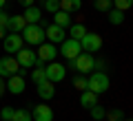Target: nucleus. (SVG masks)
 Returning <instances> with one entry per match:
<instances>
[{"label":"nucleus","instance_id":"nucleus-1","mask_svg":"<svg viewBox=\"0 0 133 121\" xmlns=\"http://www.w3.org/2000/svg\"><path fill=\"white\" fill-rule=\"evenodd\" d=\"M109 86H111V79H109V75L104 70H91L89 77H87V90H91L95 95L107 93Z\"/></svg>","mask_w":133,"mask_h":121},{"label":"nucleus","instance_id":"nucleus-2","mask_svg":"<svg viewBox=\"0 0 133 121\" xmlns=\"http://www.w3.org/2000/svg\"><path fill=\"white\" fill-rule=\"evenodd\" d=\"M20 35H22V42L29 44V46H40V44L47 40V37H44V29L40 27V24H27V27L20 31Z\"/></svg>","mask_w":133,"mask_h":121},{"label":"nucleus","instance_id":"nucleus-3","mask_svg":"<svg viewBox=\"0 0 133 121\" xmlns=\"http://www.w3.org/2000/svg\"><path fill=\"white\" fill-rule=\"evenodd\" d=\"M80 49H82V53H91V55L98 53L100 49H102V35L87 31L84 35L80 37Z\"/></svg>","mask_w":133,"mask_h":121},{"label":"nucleus","instance_id":"nucleus-4","mask_svg":"<svg viewBox=\"0 0 133 121\" xmlns=\"http://www.w3.org/2000/svg\"><path fill=\"white\" fill-rule=\"evenodd\" d=\"M60 55H64L66 60H76L78 55L82 53V49H80V40H73V37H64L60 42Z\"/></svg>","mask_w":133,"mask_h":121},{"label":"nucleus","instance_id":"nucleus-5","mask_svg":"<svg viewBox=\"0 0 133 121\" xmlns=\"http://www.w3.org/2000/svg\"><path fill=\"white\" fill-rule=\"evenodd\" d=\"M44 75H47V79L51 84H58V82H62L66 77V66L53 60V62H49V66H44Z\"/></svg>","mask_w":133,"mask_h":121},{"label":"nucleus","instance_id":"nucleus-6","mask_svg":"<svg viewBox=\"0 0 133 121\" xmlns=\"http://www.w3.org/2000/svg\"><path fill=\"white\" fill-rule=\"evenodd\" d=\"M20 73V64L16 55H2L0 57V77H11Z\"/></svg>","mask_w":133,"mask_h":121},{"label":"nucleus","instance_id":"nucleus-7","mask_svg":"<svg viewBox=\"0 0 133 121\" xmlns=\"http://www.w3.org/2000/svg\"><path fill=\"white\" fill-rule=\"evenodd\" d=\"M2 46H5V53H9V55L18 53L20 49L24 46L22 35H20V33H7V35L2 37Z\"/></svg>","mask_w":133,"mask_h":121},{"label":"nucleus","instance_id":"nucleus-8","mask_svg":"<svg viewBox=\"0 0 133 121\" xmlns=\"http://www.w3.org/2000/svg\"><path fill=\"white\" fill-rule=\"evenodd\" d=\"M73 70H78V73H82V75H89L91 70H93V55H91V53H80V55L73 60Z\"/></svg>","mask_w":133,"mask_h":121},{"label":"nucleus","instance_id":"nucleus-9","mask_svg":"<svg viewBox=\"0 0 133 121\" xmlns=\"http://www.w3.org/2000/svg\"><path fill=\"white\" fill-rule=\"evenodd\" d=\"M44 37H49V42L51 44H60L62 40L66 37V29H62V27H58V24H47L44 27Z\"/></svg>","mask_w":133,"mask_h":121},{"label":"nucleus","instance_id":"nucleus-10","mask_svg":"<svg viewBox=\"0 0 133 121\" xmlns=\"http://www.w3.org/2000/svg\"><path fill=\"white\" fill-rule=\"evenodd\" d=\"M5 88L9 90L11 95H22V93H24V88H27V82H24L22 75H11V77H7Z\"/></svg>","mask_w":133,"mask_h":121},{"label":"nucleus","instance_id":"nucleus-11","mask_svg":"<svg viewBox=\"0 0 133 121\" xmlns=\"http://www.w3.org/2000/svg\"><path fill=\"white\" fill-rule=\"evenodd\" d=\"M16 60H18V64H20V68H31L33 64H36V53L31 51V46H27V49H20L18 53H16Z\"/></svg>","mask_w":133,"mask_h":121},{"label":"nucleus","instance_id":"nucleus-12","mask_svg":"<svg viewBox=\"0 0 133 121\" xmlns=\"http://www.w3.org/2000/svg\"><path fill=\"white\" fill-rule=\"evenodd\" d=\"M36 55L47 64V62H53V60H56L58 49H56V44H51V42H42V44L38 46V53H36Z\"/></svg>","mask_w":133,"mask_h":121},{"label":"nucleus","instance_id":"nucleus-13","mask_svg":"<svg viewBox=\"0 0 133 121\" xmlns=\"http://www.w3.org/2000/svg\"><path fill=\"white\" fill-rule=\"evenodd\" d=\"M31 119L33 121H53V110L47 103H38V106L31 110Z\"/></svg>","mask_w":133,"mask_h":121},{"label":"nucleus","instance_id":"nucleus-14","mask_svg":"<svg viewBox=\"0 0 133 121\" xmlns=\"http://www.w3.org/2000/svg\"><path fill=\"white\" fill-rule=\"evenodd\" d=\"M22 18L27 20V24H38L40 20H42V9H38L36 5H31V7H24V13H22Z\"/></svg>","mask_w":133,"mask_h":121},{"label":"nucleus","instance_id":"nucleus-15","mask_svg":"<svg viewBox=\"0 0 133 121\" xmlns=\"http://www.w3.org/2000/svg\"><path fill=\"white\" fill-rule=\"evenodd\" d=\"M24 27H27V20L22 15H9V20H7V33H20Z\"/></svg>","mask_w":133,"mask_h":121},{"label":"nucleus","instance_id":"nucleus-16","mask_svg":"<svg viewBox=\"0 0 133 121\" xmlns=\"http://www.w3.org/2000/svg\"><path fill=\"white\" fill-rule=\"evenodd\" d=\"M38 86V95L40 99H44V101H49V99H53V95H56V88H53V84L49 82V79H44V82H40Z\"/></svg>","mask_w":133,"mask_h":121},{"label":"nucleus","instance_id":"nucleus-17","mask_svg":"<svg viewBox=\"0 0 133 121\" xmlns=\"http://www.w3.org/2000/svg\"><path fill=\"white\" fill-rule=\"evenodd\" d=\"M73 20H71V13H66V11H60L58 9L56 13H53V24H58V27H62V29H69V24H71Z\"/></svg>","mask_w":133,"mask_h":121},{"label":"nucleus","instance_id":"nucleus-18","mask_svg":"<svg viewBox=\"0 0 133 121\" xmlns=\"http://www.w3.org/2000/svg\"><path fill=\"white\" fill-rule=\"evenodd\" d=\"M60 5V11H66V13H73V11H80L82 0H58Z\"/></svg>","mask_w":133,"mask_h":121},{"label":"nucleus","instance_id":"nucleus-19","mask_svg":"<svg viewBox=\"0 0 133 121\" xmlns=\"http://www.w3.org/2000/svg\"><path fill=\"white\" fill-rule=\"evenodd\" d=\"M80 103L89 110L91 106H95V103H98V95L91 93V90H82V93H80Z\"/></svg>","mask_w":133,"mask_h":121},{"label":"nucleus","instance_id":"nucleus-20","mask_svg":"<svg viewBox=\"0 0 133 121\" xmlns=\"http://www.w3.org/2000/svg\"><path fill=\"white\" fill-rule=\"evenodd\" d=\"M84 33H87V29H84V24H82V22H71V24H69V37L80 40Z\"/></svg>","mask_w":133,"mask_h":121},{"label":"nucleus","instance_id":"nucleus-21","mask_svg":"<svg viewBox=\"0 0 133 121\" xmlns=\"http://www.w3.org/2000/svg\"><path fill=\"white\" fill-rule=\"evenodd\" d=\"M107 13H109V22H111V24H122V22H124V11L113 9V7H111Z\"/></svg>","mask_w":133,"mask_h":121},{"label":"nucleus","instance_id":"nucleus-22","mask_svg":"<svg viewBox=\"0 0 133 121\" xmlns=\"http://www.w3.org/2000/svg\"><path fill=\"white\" fill-rule=\"evenodd\" d=\"M11 121H31V110H27V108H18V110H14Z\"/></svg>","mask_w":133,"mask_h":121},{"label":"nucleus","instance_id":"nucleus-23","mask_svg":"<svg viewBox=\"0 0 133 121\" xmlns=\"http://www.w3.org/2000/svg\"><path fill=\"white\" fill-rule=\"evenodd\" d=\"M89 112H91V119H95V121H102V119H104V115H107V110L100 106V103L91 106V108H89Z\"/></svg>","mask_w":133,"mask_h":121},{"label":"nucleus","instance_id":"nucleus-24","mask_svg":"<svg viewBox=\"0 0 133 121\" xmlns=\"http://www.w3.org/2000/svg\"><path fill=\"white\" fill-rule=\"evenodd\" d=\"M104 119H109V121H122V119H124L122 108H111V110L104 115Z\"/></svg>","mask_w":133,"mask_h":121},{"label":"nucleus","instance_id":"nucleus-25","mask_svg":"<svg viewBox=\"0 0 133 121\" xmlns=\"http://www.w3.org/2000/svg\"><path fill=\"white\" fill-rule=\"evenodd\" d=\"M73 86H76L78 90H87V75H82V73H78L76 77H73Z\"/></svg>","mask_w":133,"mask_h":121},{"label":"nucleus","instance_id":"nucleus-26","mask_svg":"<svg viewBox=\"0 0 133 121\" xmlns=\"http://www.w3.org/2000/svg\"><path fill=\"white\" fill-rule=\"evenodd\" d=\"M111 5H113V9H120V11H127L131 9L133 0H111Z\"/></svg>","mask_w":133,"mask_h":121},{"label":"nucleus","instance_id":"nucleus-27","mask_svg":"<svg viewBox=\"0 0 133 121\" xmlns=\"http://www.w3.org/2000/svg\"><path fill=\"white\" fill-rule=\"evenodd\" d=\"M93 7H95L98 11H102V13H107L113 5H111V0H93Z\"/></svg>","mask_w":133,"mask_h":121},{"label":"nucleus","instance_id":"nucleus-28","mask_svg":"<svg viewBox=\"0 0 133 121\" xmlns=\"http://www.w3.org/2000/svg\"><path fill=\"white\" fill-rule=\"evenodd\" d=\"M42 9L49 11V13H56L60 9V5H58V0H42Z\"/></svg>","mask_w":133,"mask_h":121},{"label":"nucleus","instance_id":"nucleus-29","mask_svg":"<svg viewBox=\"0 0 133 121\" xmlns=\"http://www.w3.org/2000/svg\"><path fill=\"white\" fill-rule=\"evenodd\" d=\"M31 79H33V84H40V82H44V79H47L44 68H36V70H31Z\"/></svg>","mask_w":133,"mask_h":121},{"label":"nucleus","instance_id":"nucleus-30","mask_svg":"<svg viewBox=\"0 0 133 121\" xmlns=\"http://www.w3.org/2000/svg\"><path fill=\"white\" fill-rule=\"evenodd\" d=\"M11 117H14V108H2V110H0V119L2 121H11Z\"/></svg>","mask_w":133,"mask_h":121},{"label":"nucleus","instance_id":"nucleus-31","mask_svg":"<svg viewBox=\"0 0 133 121\" xmlns=\"http://www.w3.org/2000/svg\"><path fill=\"white\" fill-rule=\"evenodd\" d=\"M104 60H100V57H93V70H104Z\"/></svg>","mask_w":133,"mask_h":121},{"label":"nucleus","instance_id":"nucleus-32","mask_svg":"<svg viewBox=\"0 0 133 121\" xmlns=\"http://www.w3.org/2000/svg\"><path fill=\"white\" fill-rule=\"evenodd\" d=\"M7 20H9V13H5V11L0 9V27L7 29Z\"/></svg>","mask_w":133,"mask_h":121},{"label":"nucleus","instance_id":"nucleus-33","mask_svg":"<svg viewBox=\"0 0 133 121\" xmlns=\"http://www.w3.org/2000/svg\"><path fill=\"white\" fill-rule=\"evenodd\" d=\"M7 93V88H5V82H2V77H0V97Z\"/></svg>","mask_w":133,"mask_h":121},{"label":"nucleus","instance_id":"nucleus-34","mask_svg":"<svg viewBox=\"0 0 133 121\" xmlns=\"http://www.w3.org/2000/svg\"><path fill=\"white\" fill-rule=\"evenodd\" d=\"M18 2H20L22 7H31V5H33V0H18Z\"/></svg>","mask_w":133,"mask_h":121},{"label":"nucleus","instance_id":"nucleus-35","mask_svg":"<svg viewBox=\"0 0 133 121\" xmlns=\"http://www.w3.org/2000/svg\"><path fill=\"white\" fill-rule=\"evenodd\" d=\"M5 35H7V29H2V27H0V40H2Z\"/></svg>","mask_w":133,"mask_h":121},{"label":"nucleus","instance_id":"nucleus-36","mask_svg":"<svg viewBox=\"0 0 133 121\" xmlns=\"http://www.w3.org/2000/svg\"><path fill=\"white\" fill-rule=\"evenodd\" d=\"M5 5H7V0H0V9H5Z\"/></svg>","mask_w":133,"mask_h":121},{"label":"nucleus","instance_id":"nucleus-37","mask_svg":"<svg viewBox=\"0 0 133 121\" xmlns=\"http://www.w3.org/2000/svg\"><path fill=\"white\" fill-rule=\"evenodd\" d=\"M122 121H131V119H122Z\"/></svg>","mask_w":133,"mask_h":121}]
</instances>
